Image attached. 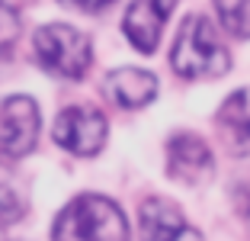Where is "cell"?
I'll return each instance as SVG.
<instances>
[{"label":"cell","instance_id":"1","mask_svg":"<svg viewBox=\"0 0 250 241\" xmlns=\"http://www.w3.org/2000/svg\"><path fill=\"white\" fill-rule=\"evenodd\" d=\"M170 65L180 77H189V80L218 77L231 68V55L206 16H189V20H183L177 39H173Z\"/></svg>","mask_w":250,"mask_h":241},{"label":"cell","instance_id":"2","mask_svg":"<svg viewBox=\"0 0 250 241\" xmlns=\"http://www.w3.org/2000/svg\"><path fill=\"white\" fill-rule=\"evenodd\" d=\"M55 241H128L125 216L112 199L83 193L58 216L52 228Z\"/></svg>","mask_w":250,"mask_h":241},{"label":"cell","instance_id":"3","mask_svg":"<svg viewBox=\"0 0 250 241\" xmlns=\"http://www.w3.org/2000/svg\"><path fill=\"white\" fill-rule=\"evenodd\" d=\"M36 55L58 77H81L90 68V39L64 23H52L36 32Z\"/></svg>","mask_w":250,"mask_h":241},{"label":"cell","instance_id":"4","mask_svg":"<svg viewBox=\"0 0 250 241\" xmlns=\"http://www.w3.org/2000/svg\"><path fill=\"white\" fill-rule=\"evenodd\" d=\"M39 139V106L32 96H10L0 103V151L7 158H22Z\"/></svg>","mask_w":250,"mask_h":241},{"label":"cell","instance_id":"5","mask_svg":"<svg viewBox=\"0 0 250 241\" xmlns=\"http://www.w3.org/2000/svg\"><path fill=\"white\" fill-rule=\"evenodd\" d=\"M55 142L74 154H96L106 142V119L90 106H71L55 122Z\"/></svg>","mask_w":250,"mask_h":241},{"label":"cell","instance_id":"6","mask_svg":"<svg viewBox=\"0 0 250 241\" xmlns=\"http://www.w3.org/2000/svg\"><path fill=\"white\" fill-rule=\"evenodd\" d=\"M173 3L177 0H135L132 7H128V13L122 20V29L138 51H154L157 48Z\"/></svg>","mask_w":250,"mask_h":241},{"label":"cell","instance_id":"7","mask_svg":"<svg viewBox=\"0 0 250 241\" xmlns=\"http://www.w3.org/2000/svg\"><path fill=\"white\" fill-rule=\"evenodd\" d=\"M141 238L145 241H202V235L196 228H189V222L183 219V212L170 199H147L141 203Z\"/></svg>","mask_w":250,"mask_h":241},{"label":"cell","instance_id":"8","mask_svg":"<svg viewBox=\"0 0 250 241\" xmlns=\"http://www.w3.org/2000/svg\"><path fill=\"white\" fill-rule=\"evenodd\" d=\"M212 151L196 135H173L167 145V170L183 183H206L212 177Z\"/></svg>","mask_w":250,"mask_h":241},{"label":"cell","instance_id":"9","mask_svg":"<svg viewBox=\"0 0 250 241\" xmlns=\"http://www.w3.org/2000/svg\"><path fill=\"white\" fill-rule=\"evenodd\" d=\"M106 94L116 106L122 110H141L154 100L157 94V77L141 71V68H119L106 77Z\"/></svg>","mask_w":250,"mask_h":241},{"label":"cell","instance_id":"10","mask_svg":"<svg viewBox=\"0 0 250 241\" xmlns=\"http://www.w3.org/2000/svg\"><path fill=\"white\" fill-rule=\"evenodd\" d=\"M218 125L231 151L250 154V94L247 90H237L225 100V106L218 113Z\"/></svg>","mask_w":250,"mask_h":241},{"label":"cell","instance_id":"11","mask_svg":"<svg viewBox=\"0 0 250 241\" xmlns=\"http://www.w3.org/2000/svg\"><path fill=\"white\" fill-rule=\"evenodd\" d=\"M22 212H26V199H22L20 180H16L13 168L0 158V225L22 219Z\"/></svg>","mask_w":250,"mask_h":241},{"label":"cell","instance_id":"12","mask_svg":"<svg viewBox=\"0 0 250 241\" xmlns=\"http://www.w3.org/2000/svg\"><path fill=\"white\" fill-rule=\"evenodd\" d=\"M221 26L237 39H250V0H215Z\"/></svg>","mask_w":250,"mask_h":241},{"label":"cell","instance_id":"13","mask_svg":"<svg viewBox=\"0 0 250 241\" xmlns=\"http://www.w3.org/2000/svg\"><path fill=\"white\" fill-rule=\"evenodd\" d=\"M16 36H20V13L7 3H0V48L13 45Z\"/></svg>","mask_w":250,"mask_h":241},{"label":"cell","instance_id":"14","mask_svg":"<svg viewBox=\"0 0 250 241\" xmlns=\"http://www.w3.org/2000/svg\"><path fill=\"white\" fill-rule=\"evenodd\" d=\"M61 3H67L74 10H83V13H96V10H106L112 0H61Z\"/></svg>","mask_w":250,"mask_h":241},{"label":"cell","instance_id":"15","mask_svg":"<svg viewBox=\"0 0 250 241\" xmlns=\"http://www.w3.org/2000/svg\"><path fill=\"white\" fill-rule=\"evenodd\" d=\"M241 206H244V212H247V219H250V187L241 190Z\"/></svg>","mask_w":250,"mask_h":241}]
</instances>
